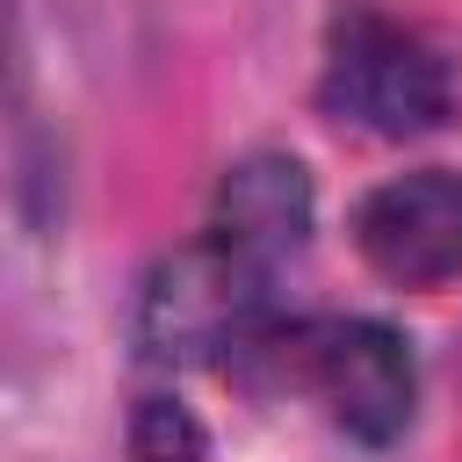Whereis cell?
I'll use <instances>...</instances> for the list:
<instances>
[{
	"mask_svg": "<svg viewBox=\"0 0 462 462\" xmlns=\"http://www.w3.org/2000/svg\"><path fill=\"white\" fill-rule=\"evenodd\" d=\"M354 253L390 289L462 282V173L455 166H411V173L368 188L354 209Z\"/></svg>",
	"mask_w": 462,
	"mask_h": 462,
	"instance_id": "cell-4",
	"label": "cell"
},
{
	"mask_svg": "<svg viewBox=\"0 0 462 462\" xmlns=\"http://www.w3.org/2000/svg\"><path fill=\"white\" fill-rule=\"evenodd\" d=\"M289 383H303L325 419L361 440V448H390L404 440L411 411H419V368L411 346L375 325V318H325V325H296L289 354H282Z\"/></svg>",
	"mask_w": 462,
	"mask_h": 462,
	"instance_id": "cell-3",
	"label": "cell"
},
{
	"mask_svg": "<svg viewBox=\"0 0 462 462\" xmlns=\"http://www.w3.org/2000/svg\"><path fill=\"white\" fill-rule=\"evenodd\" d=\"M310 224H318V188H310V166L296 152H245L224 166L217 180V202H209V238L245 260L253 274H282L289 260H303L310 245Z\"/></svg>",
	"mask_w": 462,
	"mask_h": 462,
	"instance_id": "cell-5",
	"label": "cell"
},
{
	"mask_svg": "<svg viewBox=\"0 0 462 462\" xmlns=\"http://www.w3.org/2000/svg\"><path fill=\"white\" fill-rule=\"evenodd\" d=\"M318 108L361 137H426L455 116V58L383 0H346L325 29Z\"/></svg>",
	"mask_w": 462,
	"mask_h": 462,
	"instance_id": "cell-1",
	"label": "cell"
},
{
	"mask_svg": "<svg viewBox=\"0 0 462 462\" xmlns=\"http://www.w3.org/2000/svg\"><path fill=\"white\" fill-rule=\"evenodd\" d=\"M130 455H137V462H202L209 440H202V426L188 419V404L144 397L137 419H130Z\"/></svg>",
	"mask_w": 462,
	"mask_h": 462,
	"instance_id": "cell-6",
	"label": "cell"
},
{
	"mask_svg": "<svg viewBox=\"0 0 462 462\" xmlns=\"http://www.w3.org/2000/svg\"><path fill=\"white\" fill-rule=\"evenodd\" d=\"M260 325H267V274L231 260L217 238H195L144 274L130 332L144 361L188 368V361H238Z\"/></svg>",
	"mask_w": 462,
	"mask_h": 462,
	"instance_id": "cell-2",
	"label": "cell"
}]
</instances>
